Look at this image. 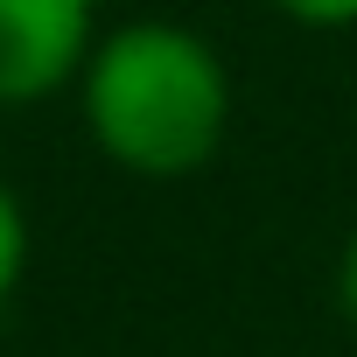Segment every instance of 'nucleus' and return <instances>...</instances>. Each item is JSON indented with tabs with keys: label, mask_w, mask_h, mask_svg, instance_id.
Segmentation results:
<instances>
[{
	"label": "nucleus",
	"mask_w": 357,
	"mask_h": 357,
	"mask_svg": "<svg viewBox=\"0 0 357 357\" xmlns=\"http://www.w3.org/2000/svg\"><path fill=\"white\" fill-rule=\"evenodd\" d=\"M22 273H29V218H22L15 183L0 175V301L22 287Z\"/></svg>",
	"instance_id": "3"
},
{
	"label": "nucleus",
	"mask_w": 357,
	"mask_h": 357,
	"mask_svg": "<svg viewBox=\"0 0 357 357\" xmlns=\"http://www.w3.org/2000/svg\"><path fill=\"white\" fill-rule=\"evenodd\" d=\"M301 29H357V0H273Z\"/></svg>",
	"instance_id": "4"
},
{
	"label": "nucleus",
	"mask_w": 357,
	"mask_h": 357,
	"mask_svg": "<svg viewBox=\"0 0 357 357\" xmlns=\"http://www.w3.org/2000/svg\"><path fill=\"white\" fill-rule=\"evenodd\" d=\"M77 98L98 154L126 175H147V183L197 175L231 126L225 56L197 29L161 15L105 29L77 70Z\"/></svg>",
	"instance_id": "1"
},
{
	"label": "nucleus",
	"mask_w": 357,
	"mask_h": 357,
	"mask_svg": "<svg viewBox=\"0 0 357 357\" xmlns=\"http://www.w3.org/2000/svg\"><path fill=\"white\" fill-rule=\"evenodd\" d=\"M336 308H343V322L357 329V231H350L343 252H336Z\"/></svg>",
	"instance_id": "5"
},
{
	"label": "nucleus",
	"mask_w": 357,
	"mask_h": 357,
	"mask_svg": "<svg viewBox=\"0 0 357 357\" xmlns=\"http://www.w3.org/2000/svg\"><path fill=\"white\" fill-rule=\"evenodd\" d=\"M105 0H0V112L77 84Z\"/></svg>",
	"instance_id": "2"
}]
</instances>
